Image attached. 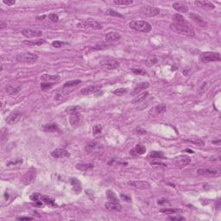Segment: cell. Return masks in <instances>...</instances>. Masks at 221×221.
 I'll use <instances>...</instances> for the list:
<instances>
[{"instance_id": "obj_1", "label": "cell", "mask_w": 221, "mask_h": 221, "mask_svg": "<svg viewBox=\"0 0 221 221\" xmlns=\"http://www.w3.org/2000/svg\"><path fill=\"white\" fill-rule=\"evenodd\" d=\"M170 29L173 32L178 34V35H182V36H189V37H193L195 36V31L193 30V29L190 25H188V23L186 24H177V23H171L170 24Z\"/></svg>"}, {"instance_id": "obj_2", "label": "cell", "mask_w": 221, "mask_h": 221, "mask_svg": "<svg viewBox=\"0 0 221 221\" xmlns=\"http://www.w3.org/2000/svg\"><path fill=\"white\" fill-rule=\"evenodd\" d=\"M129 27L135 31L142 33H149L152 29V26L149 22L144 20H134L129 23Z\"/></svg>"}, {"instance_id": "obj_3", "label": "cell", "mask_w": 221, "mask_h": 221, "mask_svg": "<svg viewBox=\"0 0 221 221\" xmlns=\"http://www.w3.org/2000/svg\"><path fill=\"white\" fill-rule=\"evenodd\" d=\"M220 60V54L217 52H203L199 55V61L203 63L219 61Z\"/></svg>"}, {"instance_id": "obj_4", "label": "cell", "mask_w": 221, "mask_h": 221, "mask_svg": "<svg viewBox=\"0 0 221 221\" xmlns=\"http://www.w3.org/2000/svg\"><path fill=\"white\" fill-rule=\"evenodd\" d=\"M39 56L37 54H35L32 52H27L22 55H19L17 57V61L19 62H24V63H35L38 61Z\"/></svg>"}, {"instance_id": "obj_5", "label": "cell", "mask_w": 221, "mask_h": 221, "mask_svg": "<svg viewBox=\"0 0 221 221\" xmlns=\"http://www.w3.org/2000/svg\"><path fill=\"white\" fill-rule=\"evenodd\" d=\"M100 64L103 68L107 69V70H114L119 67V62L117 61L116 59H113V58L104 59V60L100 61Z\"/></svg>"}, {"instance_id": "obj_6", "label": "cell", "mask_w": 221, "mask_h": 221, "mask_svg": "<svg viewBox=\"0 0 221 221\" xmlns=\"http://www.w3.org/2000/svg\"><path fill=\"white\" fill-rule=\"evenodd\" d=\"M36 170L31 168L28 170L22 177V182L23 185H29L32 182H34V181L36 180Z\"/></svg>"}, {"instance_id": "obj_7", "label": "cell", "mask_w": 221, "mask_h": 221, "mask_svg": "<svg viewBox=\"0 0 221 221\" xmlns=\"http://www.w3.org/2000/svg\"><path fill=\"white\" fill-rule=\"evenodd\" d=\"M140 13L145 17H156L160 14V10L155 7H150V6H144L140 9Z\"/></svg>"}, {"instance_id": "obj_8", "label": "cell", "mask_w": 221, "mask_h": 221, "mask_svg": "<svg viewBox=\"0 0 221 221\" xmlns=\"http://www.w3.org/2000/svg\"><path fill=\"white\" fill-rule=\"evenodd\" d=\"M191 162V158L187 155H180L173 158V163L177 167H185Z\"/></svg>"}, {"instance_id": "obj_9", "label": "cell", "mask_w": 221, "mask_h": 221, "mask_svg": "<svg viewBox=\"0 0 221 221\" xmlns=\"http://www.w3.org/2000/svg\"><path fill=\"white\" fill-rule=\"evenodd\" d=\"M69 122H70V124L72 125V127H80V126H81V124H83V116L80 113V111L73 112V113H72L70 115Z\"/></svg>"}, {"instance_id": "obj_10", "label": "cell", "mask_w": 221, "mask_h": 221, "mask_svg": "<svg viewBox=\"0 0 221 221\" xmlns=\"http://www.w3.org/2000/svg\"><path fill=\"white\" fill-rule=\"evenodd\" d=\"M79 29H101L102 25L99 22L96 21H82L77 24Z\"/></svg>"}, {"instance_id": "obj_11", "label": "cell", "mask_w": 221, "mask_h": 221, "mask_svg": "<svg viewBox=\"0 0 221 221\" xmlns=\"http://www.w3.org/2000/svg\"><path fill=\"white\" fill-rule=\"evenodd\" d=\"M219 169H210V168H199L197 170V174L199 175L205 177H218L220 175Z\"/></svg>"}, {"instance_id": "obj_12", "label": "cell", "mask_w": 221, "mask_h": 221, "mask_svg": "<svg viewBox=\"0 0 221 221\" xmlns=\"http://www.w3.org/2000/svg\"><path fill=\"white\" fill-rule=\"evenodd\" d=\"M22 35L26 38H35L42 36V32L38 29H23L22 30Z\"/></svg>"}, {"instance_id": "obj_13", "label": "cell", "mask_w": 221, "mask_h": 221, "mask_svg": "<svg viewBox=\"0 0 221 221\" xmlns=\"http://www.w3.org/2000/svg\"><path fill=\"white\" fill-rule=\"evenodd\" d=\"M127 184L131 187L138 188L140 190H144V189H148L150 188V184L145 181H130V182H128Z\"/></svg>"}, {"instance_id": "obj_14", "label": "cell", "mask_w": 221, "mask_h": 221, "mask_svg": "<svg viewBox=\"0 0 221 221\" xmlns=\"http://www.w3.org/2000/svg\"><path fill=\"white\" fill-rule=\"evenodd\" d=\"M167 110V106L164 104H159V105H155L149 110V115L150 116H157L164 113Z\"/></svg>"}, {"instance_id": "obj_15", "label": "cell", "mask_w": 221, "mask_h": 221, "mask_svg": "<svg viewBox=\"0 0 221 221\" xmlns=\"http://www.w3.org/2000/svg\"><path fill=\"white\" fill-rule=\"evenodd\" d=\"M21 117H22V113L18 110H14L12 111L9 116L7 117L6 118V123L8 124H17V122L21 119Z\"/></svg>"}, {"instance_id": "obj_16", "label": "cell", "mask_w": 221, "mask_h": 221, "mask_svg": "<svg viewBox=\"0 0 221 221\" xmlns=\"http://www.w3.org/2000/svg\"><path fill=\"white\" fill-rule=\"evenodd\" d=\"M51 156L54 158H65V157H69L70 154L69 152L65 149H55L51 152Z\"/></svg>"}, {"instance_id": "obj_17", "label": "cell", "mask_w": 221, "mask_h": 221, "mask_svg": "<svg viewBox=\"0 0 221 221\" xmlns=\"http://www.w3.org/2000/svg\"><path fill=\"white\" fill-rule=\"evenodd\" d=\"M102 87V86L100 85H94V86H89L85 88H83L80 91V93L82 95H90V94H93L97 92H99Z\"/></svg>"}, {"instance_id": "obj_18", "label": "cell", "mask_w": 221, "mask_h": 221, "mask_svg": "<svg viewBox=\"0 0 221 221\" xmlns=\"http://www.w3.org/2000/svg\"><path fill=\"white\" fill-rule=\"evenodd\" d=\"M105 208L110 212H120L123 209L122 205L119 202H111L108 201L105 204Z\"/></svg>"}, {"instance_id": "obj_19", "label": "cell", "mask_w": 221, "mask_h": 221, "mask_svg": "<svg viewBox=\"0 0 221 221\" xmlns=\"http://www.w3.org/2000/svg\"><path fill=\"white\" fill-rule=\"evenodd\" d=\"M173 8L179 13H188V6L184 2H175L173 4Z\"/></svg>"}, {"instance_id": "obj_20", "label": "cell", "mask_w": 221, "mask_h": 221, "mask_svg": "<svg viewBox=\"0 0 221 221\" xmlns=\"http://www.w3.org/2000/svg\"><path fill=\"white\" fill-rule=\"evenodd\" d=\"M121 38V35L115 31H110L105 35V40L107 42H117Z\"/></svg>"}, {"instance_id": "obj_21", "label": "cell", "mask_w": 221, "mask_h": 221, "mask_svg": "<svg viewBox=\"0 0 221 221\" xmlns=\"http://www.w3.org/2000/svg\"><path fill=\"white\" fill-rule=\"evenodd\" d=\"M194 4H195V5L199 6V7H203V8L209 9V10L215 9V5L210 1H195Z\"/></svg>"}, {"instance_id": "obj_22", "label": "cell", "mask_w": 221, "mask_h": 221, "mask_svg": "<svg viewBox=\"0 0 221 221\" xmlns=\"http://www.w3.org/2000/svg\"><path fill=\"white\" fill-rule=\"evenodd\" d=\"M146 152V148L144 147V145H141V144H138L135 149H133L131 150V155H144V153Z\"/></svg>"}, {"instance_id": "obj_23", "label": "cell", "mask_w": 221, "mask_h": 221, "mask_svg": "<svg viewBox=\"0 0 221 221\" xmlns=\"http://www.w3.org/2000/svg\"><path fill=\"white\" fill-rule=\"evenodd\" d=\"M148 95H149V93H148V92H144V93H142L138 94V95L131 100V103H132V104H140V103L144 102V100L147 99Z\"/></svg>"}, {"instance_id": "obj_24", "label": "cell", "mask_w": 221, "mask_h": 221, "mask_svg": "<svg viewBox=\"0 0 221 221\" xmlns=\"http://www.w3.org/2000/svg\"><path fill=\"white\" fill-rule=\"evenodd\" d=\"M42 80L43 81H48V82H57L60 80L61 77L59 75H51V74H42L41 76Z\"/></svg>"}, {"instance_id": "obj_25", "label": "cell", "mask_w": 221, "mask_h": 221, "mask_svg": "<svg viewBox=\"0 0 221 221\" xmlns=\"http://www.w3.org/2000/svg\"><path fill=\"white\" fill-rule=\"evenodd\" d=\"M46 42V40L44 39H36V40H26L23 41V43L29 46H40V45L44 44Z\"/></svg>"}, {"instance_id": "obj_26", "label": "cell", "mask_w": 221, "mask_h": 221, "mask_svg": "<svg viewBox=\"0 0 221 221\" xmlns=\"http://www.w3.org/2000/svg\"><path fill=\"white\" fill-rule=\"evenodd\" d=\"M70 183L72 185L73 189L76 193H79L81 191V183L78 180L77 178H72L70 180Z\"/></svg>"}, {"instance_id": "obj_27", "label": "cell", "mask_w": 221, "mask_h": 221, "mask_svg": "<svg viewBox=\"0 0 221 221\" xmlns=\"http://www.w3.org/2000/svg\"><path fill=\"white\" fill-rule=\"evenodd\" d=\"M21 91V87L17 86V87H13L11 85H8L5 87V92L7 93L11 94V95H16L19 92Z\"/></svg>"}, {"instance_id": "obj_28", "label": "cell", "mask_w": 221, "mask_h": 221, "mask_svg": "<svg viewBox=\"0 0 221 221\" xmlns=\"http://www.w3.org/2000/svg\"><path fill=\"white\" fill-rule=\"evenodd\" d=\"M43 130L46 132H56L60 131V129L56 124H48L43 126Z\"/></svg>"}, {"instance_id": "obj_29", "label": "cell", "mask_w": 221, "mask_h": 221, "mask_svg": "<svg viewBox=\"0 0 221 221\" xmlns=\"http://www.w3.org/2000/svg\"><path fill=\"white\" fill-rule=\"evenodd\" d=\"M174 23H177V24H186L187 21H186V18L183 17L182 14L178 13V14H175L173 17H172Z\"/></svg>"}, {"instance_id": "obj_30", "label": "cell", "mask_w": 221, "mask_h": 221, "mask_svg": "<svg viewBox=\"0 0 221 221\" xmlns=\"http://www.w3.org/2000/svg\"><path fill=\"white\" fill-rule=\"evenodd\" d=\"M75 167L80 171H88L90 169H93L94 166L92 163H77Z\"/></svg>"}, {"instance_id": "obj_31", "label": "cell", "mask_w": 221, "mask_h": 221, "mask_svg": "<svg viewBox=\"0 0 221 221\" xmlns=\"http://www.w3.org/2000/svg\"><path fill=\"white\" fill-rule=\"evenodd\" d=\"M149 87V84L148 82H142L139 83L138 86L135 87L134 91H133L132 95H135V94H138L139 92H141L142 90H145L147 89Z\"/></svg>"}, {"instance_id": "obj_32", "label": "cell", "mask_w": 221, "mask_h": 221, "mask_svg": "<svg viewBox=\"0 0 221 221\" xmlns=\"http://www.w3.org/2000/svg\"><path fill=\"white\" fill-rule=\"evenodd\" d=\"M106 198L109 201L111 202H119V199L112 190H107L106 191Z\"/></svg>"}, {"instance_id": "obj_33", "label": "cell", "mask_w": 221, "mask_h": 221, "mask_svg": "<svg viewBox=\"0 0 221 221\" xmlns=\"http://www.w3.org/2000/svg\"><path fill=\"white\" fill-rule=\"evenodd\" d=\"M40 200L42 201L44 204L49 205L50 206H55V200L53 199H51L48 196H45V195H40Z\"/></svg>"}, {"instance_id": "obj_34", "label": "cell", "mask_w": 221, "mask_h": 221, "mask_svg": "<svg viewBox=\"0 0 221 221\" xmlns=\"http://www.w3.org/2000/svg\"><path fill=\"white\" fill-rule=\"evenodd\" d=\"M68 93H69V92H68V91H66L65 88L63 87L62 90H60V91H58V92H57V93L55 94V99L56 100H62L63 98L66 97V95H67Z\"/></svg>"}, {"instance_id": "obj_35", "label": "cell", "mask_w": 221, "mask_h": 221, "mask_svg": "<svg viewBox=\"0 0 221 221\" xmlns=\"http://www.w3.org/2000/svg\"><path fill=\"white\" fill-rule=\"evenodd\" d=\"M81 83V80H69V81H66L64 85H63V87L64 88H66V87H75V86H78Z\"/></svg>"}, {"instance_id": "obj_36", "label": "cell", "mask_w": 221, "mask_h": 221, "mask_svg": "<svg viewBox=\"0 0 221 221\" xmlns=\"http://www.w3.org/2000/svg\"><path fill=\"white\" fill-rule=\"evenodd\" d=\"M161 212L164 213V214H174V213H177V212H181L182 210L180 209H175V208H171V207H168V208H162L160 210Z\"/></svg>"}, {"instance_id": "obj_37", "label": "cell", "mask_w": 221, "mask_h": 221, "mask_svg": "<svg viewBox=\"0 0 221 221\" xmlns=\"http://www.w3.org/2000/svg\"><path fill=\"white\" fill-rule=\"evenodd\" d=\"M157 62H158L157 57L155 55H150L149 57H148V59L146 61V65L148 66H152L155 65Z\"/></svg>"}, {"instance_id": "obj_38", "label": "cell", "mask_w": 221, "mask_h": 221, "mask_svg": "<svg viewBox=\"0 0 221 221\" xmlns=\"http://www.w3.org/2000/svg\"><path fill=\"white\" fill-rule=\"evenodd\" d=\"M149 156L150 158H157V159L165 158L163 152H162V151H151Z\"/></svg>"}, {"instance_id": "obj_39", "label": "cell", "mask_w": 221, "mask_h": 221, "mask_svg": "<svg viewBox=\"0 0 221 221\" xmlns=\"http://www.w3.org/2000/svg\"><path fill=\"white\" fill-rule=\"evenodd\" d=\"M105 14H106L107 16H110V17L124 18V16H123L122 14L118 13V12H117V11H115L114 10H112V9H108V10L106 11V12H105Z\"/></svg>"}, {"instance_id": "obj_40", "label": "cell", "mask_w": 221, "mask_h": 221, "mask_svg": "<svg viewBox=\"0 0 221 221\" xmlns=\"http://www.w3.org/2000/svg\"><path fill=\"white\" fill-rule=\"evenodd\" d=\"M186 142H188V143H191V144H195L197 146H204L205 143L199 138H193V139H186L185 140Z\"/></svg>"}, {"instance_id": "obj_41", "label": "cell", "mask_w": 221, "mask_h": 221, "mask_svg": "<svg viewBox=\"0 0 221 221\" xmlns=\"http://www.w3.org/2000/svg\"><path fill=\"white\" fill-rule=\"evenodd\" d=\"M113 3L116 5H130L133 4V0H114Z\"/></svg>"}, {"instance_id": "obj_42", "label": "cell", "mask_w": 221, "mask_h": 221, "mask_svg": "<svg viewBox=\"0 0 221 221\" xmlns=\"http://www.w3.org/2000/svg\"><path fill=\"white\" fill-rule=\"evenodd\" d=\"M55 83L54 82H48V81H44V82L41 83V88L43 91H47V90H49L50 88H52L54 87Z\"/></svg>"}, {"instance_id": "obj_43", "label": "cell", "mask_w": 221, "mask_h": 221, "mask_svg": "<svg viewBox=\"0 0 221 221\" xmlns=\"http://www.w3.org/2000/svg\"><path fill=\"white\" fill-rule=\"evenodd\" d=\"M189 16H190V17L193 19V21H195V22H198V23H199V24L204 23V20H203L201 17H199V16H198L197 14H195V13H190V14H189Z\"/></svg>"}, {"instance_id": "obj_44", "label": "cell", "mask_w": 221, "mask_h": 221, "mask_svg": "<svg viewBox=\"0 0 221 221\" xmlns=\"http://www.w3.org/2000/svg\"><path fill=\"white\" fill-rule=\"evenodd\" d=\"M101 131H102V126H101V124H95L93 127V134L94 137H96L97 135H99Z\"/></svg>"}, {"instance_id": "obj_45", "label": "cell", "mask_w": 221, "mask_h": 221, "mask_svg": "<svg viewBox=\"0 0 221 221\" xmlns=\"http://www.w3.org/2000/svg\"><path fill=\"white\" fill-rule=\"evenodd\" d=\"M128 93V90L126 88H117L113 91V94L117 96H123Z\"/></svg>"}, {"instance_id": "obj_46", "label": "cell", "mask_w": 221, "mask_h": 221, "mask_svg": "<svg viewBox=\"0 0 221 221\" xmlns=\"http://www.w3.org/2000/svg\"><path fill=\"white\" fill-rule=\"evenodd\" d=\"M80 110V106H78V105H73V106H69V107H66V111L72 114L73 112H77L79 110Z\"/></svg>"}, {"instance_id": "obj_47", "label": "cell", "mask_w": 221, "mask_h": 221, "mask_svg": "<svg viewBox=\"0 0 221 221\" xmlns=\"http://www.w3.org/2000/svg\"><path fill=\"white\" fill-rule=\"evenodd\" d=\"M69 43L68 42H62V41H54L53 42V47H55L56 49H59V48H61L65 45H68Z\"/></svg>"}, {"instance_id": "obj_48", "label": "cell", "mask_w": 221, "mask_h": 221, "mask_svg": "<svg viewBox=\"0 0 221 221\" xmlns=\"http://www.w3.org/2000/svg\"><path fill=\"white\" fill-rule=\"evenodd\" d=\"M22 158H17V159H15V160L10 161L8 163H7V166L10 167V166H17L19 165V164H22Z\"/></svg>"}, {"instance_id": "obj_49", "label": "cell", "mask_w": 221, "mask_h": 221, "mask_svg": "<svg viewBox=\"0 0 221 221\" xmlns=\"http://www.w3.org/2000/svg\"><path fill=\"white\" fill-rule=\"evenodd\" d=\"M97 147H98V144H97V143L92 142V143H90V144H88L87 145L86 150H87V152H90V151H92L93 149H97Z\"/></svg>"}, {"instance_id": "obj_50", "label": "cell", "mask_w": 221, "mask_h": 221, "mask_svg": "<svg viewBox=\"0 0 221 221\" xmlns=\"http://www.w3.org/2000/svg\"><path fill=\"white\" fill-rule=\"evenodd\" d=\"M131 71L137 75H145L146 74V72L144 71L143 69H140V68H132Z\"/></svg>"}, {"instance_id": "obj_51", "label": "cell", "mask_w": 221, "mask_h": 221, "mask_svg": "<svg viewBox=\"0 0 221 221\" xmlns=\"http://www.w3.org/2000/svg\"><path fill=\"white\" fill-rule=\"evenodd\" d=\"M49 19L50 21H52V22H58L59 17L55 13H50L49 15Z\"/></svg>"}, {"instance_id": "obj_52", "label": "cell", "mask_w": 221, "mask_h": 221, "mask_svg": "<svg viewBox=\"0 0 221 221\" xmlns=\"http://www.w3.org/2000/svg\"><path fill=\"white\" fill-rule=\"evenodd\" d=\"M136 132L138 133V135H146L147 134V131L144 130L142 127L138 126V127L136 128Z\"/></svg>"}, {"instance_id": "obj_53", "label": "cell", "mask_w": 221, "mask_h": 221, "mask_svg": "<svg viewBox=\"0 0 221 221\" xmlns=\"http://www.w3.org/2000/svg\"><path fill=\"white\" fill-rule=\"evenodd\" d=\"M120 198H121L124 201H126V202H131V198L127 196L126 194H124V193H121L120 194Z\"/></svg>"}, {"instance_id": "obj_54", "label": "cell", "mask_w": 221, "mask_h": 221, "mask_svg": "<svg viewBox=\"0 0 221 221\" xmlns=\"http://www.w3.org/2000/svg\"><path fill=\"white\" fill-rule=\"evenodd\" d=\"M150 164L152 166H159V167H163V168L167 167V164L163 163V162H151Z\"/></svg>"}, {"instance_id": "obj_55", "label": "cell", "mask_w": 221, "mask_h": 221, "mask_svg": "<svg viewBox=\"0 0 221 221\" xmlns=\"http://www.w3.org/2000/svg\"><path fill=\"white\" fill-rule=\"evenodd\" d=\"M3 3L5 4V5H8V6H11V5H14L15 4H16V1L15 0H4L3 1Z\"/></svg>"}, {"instance_id": "obj_56", "label": "cell", "mask_w": 221, "mask_h": 221, "mask_svg": "<svg viewBox=\"0 0 221 221\" xmlns=\"http://www.w3.org/2000/svg\"><path fill=\"white\" fill-rule=\"evenodd\" d=\"M168 219L170 220H185V218L181 217V216H173V217H168Z\"/></svg>"}, {"instance_id": "obj_57", "label": "cell", "mask_w": 221, "mask_h": 221, "mask_svg": "<svg viewBox=\"0 0 221 221\" xmlns=\"http://www.w3.org/2000/svg\"><path fill=\"white\" fill-rule=\"evenodd\" d=\"M17 220H31L33 219V218L31 217H24V216H22V217H18L17 218Z\"/></svg>"}, {"instance_id": "obj_58", "label": "cell", "mask_w": 221, "mask_h": 221, "mask_svg": "<svg viewBox=\"0 0 221 221\" xmlns=\"http://www.w3.org/2000/svg\"><path fill=\"white\" fill-rule=\"evenodd\" d=\"M157 203H158V205H163V204H165V203H167V199H158V201H157Z\"/></svg>"}, {"instance_id": "obj_59", "label": "cell", "mask_w": 221, "mask_h": 221, "mask_svg": "<svg viewBox=\"0 0 221 221\" xmlns=\"http://www.w3.org/2000/svg\"><path fill=\"white\" fill-rule=\"evenodd\" d=\"M219 208H220V200L218 199L217 202H216V209L217 210H219Z\"/></svg>"}, {"instance_id": "obj_60", "label": "cell", "mask_w": 221, "mask_h": 221, "mask_svg": "<svg viewBox=\"0 0 221 221\" xmlns=\"http://www.w3.org/2000/svg\"><path fill=\"white\" fill-rule=\"evenodd\" d=\"M6 26H7V23H6V22H5L4 21H1V22H0V28H1V29H4V28H5Z\"/></svg>"}, {"instance_id": "obj_61", "label": "cell", "mask_w": 221, "mask_h": 221, "mask_svg": "<svg viewBox=\"0 0 221 221\" xmlns=\"http://www.w3.org/2000/svg\"><path fill=\"white\" fill-rule=\"evenodd\" d=\"M212 144H217V145H219L221 143V141H220V139H219V140H214V141H212Z\"/></svg>"}, {"instance_id": "obj_62", "label": "cell", "mask_w": 221, "mask_h": 221, "mask_svg": "<svg viewBox=\"0 0 221 221\" xmlns=\"http://www.w3.org/2000/svg\"><path fill=\"white\" fill-rule=\"evenodd\" d=\"M46 16H42V17H36V19H38V20H42V19H44Z\"/></svg>"}]
</instances>
